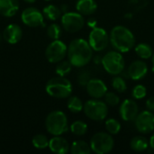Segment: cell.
<instances>
[{
	"mask_svg": "<svg viewBox=\"0 0 154 154\" xmlns=\"http://www.w3.org/2000/svg\"><path fill=\"white\" fill-rule=\"evenodd\" d=\"M2 39H3V34H1V33H0V42L2 41Z\"/></svg>",
	"mask_w": 154,
	"mask_h": 154,
	"instance_id": "cell-41",
	"label": "cell"
},
{
	"mask_svg": "<svg viewBox=\"0 0 154 154\" xmlns=\"http://www.w3.org/2000/svg\"><path fill=\"white\" fill-rule=\"evenodd\" d=\"M112 87L118 93H124L127 89V85L123 77L116 75L112 79Z\"/></svg>",
	"mask_w": 154,
	"mask_h": 154,
	"instance_id": "cell-29",
	"label": "cell"
},
{
	"mask_svg": "<svg viewBox=\"0 0 154 154\" xmlns=\"http://www.w3.org/2000/svg\"><path fill=\"white\" fill-rule=\"evenodd\" d=\"M101 64L107 73L114 76L122 74L125 67L124 56L118 51H111L106 53L102 58Z\"/></svg>",
	"mask_w": 154,
	"mask_h": 154,
	"instance_id": "cell-5",
	"label": "cell"
},
{
	"mask_svg": "<svg viewBox=\"0 0 154 154\" xmlns=\"http://www.w3.org/2000/svg\"><path fill=\"white\" fill-rule=\"evenodd\" d=\"M69 152L72 154H89L92 151L90 144L85 141H76L71 144Z\"/></svg>",
	"mask_w": 154,
	"mask_h": 154,
	"instance_id": "cell-22",
	"label": "cell"
},
{
	"mask_svg": "<svg viewBox=\"0 0 154 154\" xmlns=\"http://www.w3.org/2000/svg\"><path fill=\"white\" fill-rule=\"evenodd\" d=\"M110 42L116 51L122 53L130 51L135 46V37L134 33L125 26L116 25L110 32Z\"/></svg>",
	"mask_w": 154,
	"mask_h": 154,
	"instance_id": "cell-2",
	"label": "cell"
},
{
	"mask_svg": "<svg viewBox=\"0 0 154 154\" xmlns=\"http://www.w3.org/2000/svg\"><path fill=\"white\" fill-rule=\"evenodd\" d=\"M19 6V0H0V14L12 17L18 12Z\"/></svg>",
	"mask_w": 154,
	"mask_h": 154,
	"instance_id": "cell-18",
	"label": "cell"
},
{
	"mask_svg": "<svg viewBox=\"0 0 154 154\" xmlns=\"http://www.w3.org/2000/svg\"><path fill=\"white\" fill-rule=\"evenodd\" d=\"M48 148L53 153L66 154L69 152L70 145L65 138L61 137L60 135H57L50 140Z\"/></svg>",
	"mask_w": 154,
	"mask_h": 154,
	"instance_id": "cell-17",
	"label": "cell"
},
{
	"mask_svg": "<svg viewBox=\"0 0 154 154\" xmlns=\"http://www.w3.org/2000/svg\"><path fill=\"white\" fill-rule=\"evenodd\" d=\"M61 13L62 12H61L60 8L54 5H48L42 10V14H43L44 17L51 21L58 20L60 17H61Z\"/></svg>",
	"mask_w": 154,
	"mask_h": 154,
	"instance_id": "cell-21",
	"label": "cell"
},
{
	"mask_svg": "<svg viewBox=\"0 0 154 154\" xmlns=\"http://www.w3.org/2000/svg\"><path fill=\"white\" fill-rule=\"evenodd\" d=\"M68 60L73 67L82 68L88 65L93 57V50L88 42L82 38L74 39L68 46Z\"/></svg>",
	"mask_w": 154,
	"mask_h": 154,
	"instance_id": "cell-1",
	"label": "cell"
},
{
	"mask_svg": "<svg viewBox=\"0 0 154 154\" xmlns=\"http://www.w3.org/2000/svg\"><path fill=\"white\" fill-rule=\"evenodd\" d=\"M45 1H51V0H45Z\"/></svg>",
	"mask_w": 154,
	"mask_h": 154,
	"instance_id": "cell-42",
	"label": "cell"
},
{
	"mask_svg": "<svg viewBox=\"0 0 154 154\" xmlns=\"http://www.w3.org/2000/svg\"><path fill=\"white\" fill-rule=\"evenodd\" d=\"M150 146V143L148 140L142 135H138L134 137L130 142V147L132 150L137 152H142L146 151Z\"/></svg>",
	"mask_w": 154,
	"mask_h": 154,
	"instance_id": "cell-20",
	"label": "cell"
},
{
	"mask_svg": "<svg viewBox=\"0 0 154 154\" xmlns=\"http://www.w3.org/2000/svg\"><path fill=\"white\" fill-rule=\"evenodd\" d=\"M83 106H84V104L82 103V101L79 97H78L76 96H72V97H69L68 103H67V107L71 113L78 114V113L81 112L83 110Z\"/></svg>",
	"mask_w": 154,
	"mask_h": 154,
	"instance_id": "cell-24",
	"label": "cell"
},
{
	"mask_svg": "<svg viewBox=\"0 0 154 154\" xmlns=\"http://www.w3.org/2000/svg\"><path fill=\"white\" fill-rule=\"evenodd\" d=\"M148 73V65L143 60L133 61L127 69V75L133 80H140L143 79Z\"/></svg>",
	"mask_w": 154,
	"mask_h": 154,
	"instance_id": "cell-15",
	"label": "cell"
},
{
	"mask_svg": "<svg viewBox=\"0 0 154 154\" xmlns=\"http://www.w3.org/2000/svg\"><path fill=\"white\" fill-rule=\"evenodd\" d=\"M72 64L69 62V60H61L60 62H58V65L56 67V74L58 76L60 77H65L68 74L70 73L71 69H72Z\"/></svg>",
	"mask_w": 154,
	"mask_h": 154,
	"instance_id": "cell-26",
	"label": "cell"
},
{
	"mask_svg": "<svg viewBox=\"0 0 154 154\" xmlns=\"http://www.w3.org/2000/svg\"><path fill=\"white\" fill-rule=\"evenodd\" d=\"M152 65H153V69H154V53L152 56Z\"/></svg>",
	"mask_w": 154,
	"mask_h": 154,
	"instance_id": "cell-40",
	"label": "cell"
},
{
	"mask_svg": "<svg viewBox=\"0 0 154 154\" xmlns=\"http://www.w3.org/2000/svg\"><path fill=\"white\" fill-rule=\"evenodd\" d=\"M76 9L82 15H91L97 11V5L95 0H78Z\"/></svg>",
	"mask_w": 154,
	"mask_h": 154,
	"instance_id": "cell-19",
	"label": "cell"
},
{
	"mask_svg": "<svg viewBox=\"0 0 154 154\" xmlns=\"http://www.w3.org/2000/svg\"><path fill=\"white\" fill-rule=\"evenodd\" d=\"M104 98L107 106H116L120 103V98L118 95L115 92H106Z\"/></svg>",
	"mask_w": 154,
	"mask_h": 154,
	"instance_id": "cell-32",
	"label": "cell"
},
{
	"mask_svg": "<svg viewBox=\"0 0 154 154\" xmlns=\"http://www.w3.org/2000/svg\"><path fill=\"white\" fill-rule=\"evenodd\" d=\"M119 114L121 118L125 122L134 121L139 114V106L133 99H125L120 105Z\"/></svg>",
	"mask_w": 154,
	"mask_h": 154,
	"instance_id": "cell-13",
	"label": "cell"
},
{
	"mask_svg": "<svg viewBox=\"0 0 154 154\" xmlns=\"http://www.w3.org/2000/svg\"><path fill=\"white\" fill-rule=\"evenodd\" d=\"M23 1H24L25 3H28V4H33L36 0H23Z\"/></svg>",
	"mask_w": 154,
	"mask_h": 154,
	"instance_id": "cell-39",
	"label": "cell"
},
{
	"mask_svg": "<svg viewBox=\"0 0 154 154\" xmlns=\"http://www.w3.org/2000/svg\"><path fill=\"white\" fill-rule=\"evenodd\" d=\"M115 146L112 134L109 133L98 132L95 134L90 140L91 151L97 154H106L110 152Z\"/></svg>",
	"mask_w": 154,
	"mask_h": 154,
	"instance_id": "cell-7",
	"label": "cell"
},
{
	"mask_svg": "<svg viewBox=\"0 0 154 154\" xmlns=\"http://www.w3.org/2000/svg\"><path fill=\"white\" fill-rule=\"evenodd\" d=\"M134 51H135V53L137 54V56L143 60L150 59V58H152V56L153 54L152 48L149 44L144 43V42L137 44L134 48Z\"/></svg>",
	"mask_w": 154,
	"mask_h": 154,
	"instance_id": "cell-23",
	"label": "cell"
},
{
	"mask_svg": "<svg viewBox=\"0 0 154 154\" xmlns=\"http://www.w3.org/2000/svg\"><path fill=\"white\" fill-rule=\"evenodd\" d=\"M60 8V10H61V12H63L64 14L67 13V12H68V9H69V7H68L67 5H62Z\"/></svg>",
	"mask_w": 154,
	"mask_h": 154,
	"instance_id": "cell-38",
	"label": "cell"
},
{
	"mask_svg": "<svg viewBox=\"0 0 154 154\" xmlns=\"http://www.w3.org/2000/svg\"><path fill=\"white\" fill-rule=\"evenodd\" d=\"M128 5L131 9L140 11L148 5V0H129Z\"/></svg>",
	"mask_w": 154,
	"mask_h": 154,
	"instance_id": "cell-34",
	"label": "cell"
},
{
	"mask_svg": "<svg viewBox=\"0 0 154 154\" xmlns=\"http://www.w3.org/2000/svg\"><path fill=\"white\" fill-rule=\"evenodd\" d=\"M61 33H62V29L57 23H51L47 27V35L52 41L59 40L61 36Z\"/></svg>",
	"mask_w": 154,
	"mask_h": 154,
	"instance_id": "cell-30",
	"label": "cell"
},
{
	"mask_svg": "<svg viewBox=\"0 0 154 154\" xmlns=\"http://www.w3.org/2000/svg\"><path fill=\"white\" fill-rule=\"evenodd\" d=\"M90 79H91V75H90V72L88 70H82L78 75V78H77V81L79 85L81 87H86Z\"/></svg>",
	"mask_w": 154,
	"mask_h": 154,
	"instance_id": "cell-33",
	"label": "cell"
},
{
	"mask_svg": "<svg viewBox=\"0 0 154 154\" xmlns=\"http://www.w3.org/2000/svg\"><path fill=\"white\" fill-rule=\"evenodd\" d=\"M22 22L29 27H43L45 26L43 14L35 7L25 8L21 14Z\"/></svg>",
	"mask_w": 154,
	"mask_h": 154,
	"instance_id": "cell-11",
	"label": "cell"
},
{
	"mask_svg": "<svg viewBox=\"0 0 154 154\" xmlns=\"http://www.w3.org/2000/svg\"><path fill=\"white\" fill-rule=\"evenodd\" d=\"M105 125H106V129L107 133H109L112 135L117 134L121 130V124L119 123L118 120H116L115 118L106 119L105 122Z\"/></svg>",
	"mask_w": 154,
	"mask_h": 154,
	"instance_id": "cell-27",
	"label": "cell"
},
{
	"mask_svg": "<svg viewBox=\"0 0 154 154\" xmlns=\"http://www.w3.org/2000/svg\"><path fill=\"white\" fill-rule=\"evenodd\" d=\"M68 46L60 40H53L45 50V57L51 63H58L65 59Z\"/></svg>",
	"mask_w": 154,
	"mask_h": 154,
	"instance_id": "cell-9",
	"label": "cell"
},
{
	"mask_svg": "<svg viewBox=\"0 0 154 154\" xmlns=\"http://www.w3.org/2000/svg\"><path fill=\"white\" fill-rule=\"evenodd\" d=\"M45 127L47 132L53 135H61L69 130V121L65 113L60 110L51 112L45 119Z\"/></svg>",
	"mask_w": 154,
	"mask_h": 154,
	"instance_id": "cell-4",
	"label": "cell"
},
{
	"mask_svg": "<svg viewBox=\"0 0 154 154\" xmlns=\"http://www.w3.org/2000/svg\"><path fill=\"white\" fill-rule=\"evenodd\" d=\"M83 111L87 117L93 121L99 122L106 118L108 115V106L106 102L93 98L88 100L84 104Z\"/></svg>",
	"mask_w": 154,
	"mask_h": 154,
	"instance_id": "cell-6",
	"label": "cell"
},
{
	"mask_svg": "<svg viewBox=\"0 0 154 154\" xmlns=\"http://www.w3.org/2000/svg\"><path fill=\"white\" fill-rule=\"evenodd\" d=\"M88 94L96 99H100L105 97L107 92V86L100 79H91L86 86Z\"/></svg>",
	"mask_w": 154,
	"mask_h": 154,
	"instance_id": "cell-14",
	"label": "cell"
},
{
	"mask_svg": "<svg viewBox=\"0 0 154 154\" xmlns=\"http://www.w3.org/2000/svg\"><path fill=\"white\" fill-rule=\"evenodd\" d=\"M149 143H150V147H151L152 150H154V133L152 134V135L151 136V139H150Z\"/></svg>",
	"mask_w": 154,
	"mask_h": 154,
	"instance_id": "cell-37",
	"label": "cell"
},
{
	"mask_svg": "<svg viewBox=\"0 0 154 154\" xmlns=\"http://www.w3.org/2000/svg\"><path fill=\"white\" fill-rule=\"evenodd\" d=\"M23 36V31L20 25L16 23H10L3 32V39L10 44L19 42Z\"/></svg>",
	"mask_w": 154,
	"mask_h": 154,
	"instance_id": "cell-16",
	"label": "cell"
},
{
	"mask_svg": "<svg viewBox=\"0 0 154 154\" xmlns=\"http://www.w3.org/2000/svg\"><path fill=\"white\" fill-rule=\"evenodd\" d=\"M47 94L52 97L64 99L69 97L72 93V84L65 77H54L48 80L45 86Z\"/></svg>",
	"mask_w": 154,
	"mask_h": 154,
	"instance_id": "cell-3",
	"label": "cell"
},
{
	"mask_svg": "<svg viewBox=\"0 0 154 154\" xmlns=\"http://www.w3.org/2000/svg\"><path fill=\"white\" fill-rule=\"evenodd\" d=\"M49 142H50V140L44 134H37L32 140L33 147H35L36 149H39V150H43V149L48 148Z\"/></svg>",
	"mask_w": 154,
	"mask_h": 154,
	"instance_id": "cell-28",
	"label": "cell"
},
{
	"mask_svg": "<svg viewBox=\"0 0 154 154\" xmlns=\"http://www.w3.org/2000/svg\"><path fill=\"white\" fill-rule=\"evenodd\" d=\"M62 28L68 32H77L85 25V19L79 12H67L61 15Z\"/></svg>",
	"mask_w": 154,
	"mask_h": 154,
	"instance_id": "cell-10",
	"label": "cell"
},
{
	"mask_svg": "<svg viewBox=\"0 0 154 154\" xmlns=\"http://www.w3.org/2000/svg\"><path fill=\"white\" fill-rule=\"evenodd\" d=\"M88 43L95 51H102L107 48L110 37L107 32L101 27H95L88 35Z\"/></svg>",
	"mask_w": 154,
	"mask_h": 154,
	"instance_id": "cell-8",
	"label": "cell"
},
{
	"mask_svg": "<svg viewBox=\"0 0 154 154\" xmlns=\"http://www.w3.org/2000/svg\"><path fill=\"white\" fill-rule=\"evenodd\" d=\"M146 107L148 110L152 111V112H154V96L152 97H150L147 100H146Z\"/></svg>",
	"mask_w": 154,
	"mask_h": 154,
	"instance_id": "cell-35",
	"label": "cell"
},
{
	"mask_svg": "<svg viewBox=\"0 0 154 154\" xmlns=\"http://www.w3.org/2000/svg\"><path fill=\"white\" fill-rule=\"evenodd\" d=\"M87 24H88V27H90V28L93 29V28L97 27V21L96 19H94V18H89V19L88 20Z\"/></svg>",
	"mask_w": 154,
	"mask_h": 154,
	"instance_id": "cell-36",
	"label": "cell"
},
{
	"mask_svg": "<svg viewBox=\"0 0 154 154\" xmlns=\"http://www.w3.org/2000/svg\"><path fill=\"white\" fill-rule=\"evenodd\" d=\"M135 127L142 134H150L154 131V113L144 110L138 114L134 120Z\"/></svg>",
	"mask_w": 154,
	"mask_h": 154,
	"instance_id": "cell-12",
	"label": "cell"
},
{
	"mask_svg": "<svg viewBox=\"0 0 154 154\" xmlns=\"http://www.w3.org/2000/svg\"><path fill=\"white\" fill-rule=\"evenodd\" d=\"M132 95H133V97L135 99H143L147 95V88L143 85H141V84L136 85L132 91Z\"/></svg>",
	"mask_w": 154,
	"mask_h": 154,
	"instance_id": "cell-31",
	"label": "cell"
},
{
	"mask_svg": "<svg viewBox=\"0 0 154 154\" xmlns=\"http://www.w3.org/2000/svg\"><path fill=\"white\" fill-rule=\"evenodd\" d=\"M69 129L73 134L77 136H82L85 135L88 132V125L83 121L78 120L71 124Z\"/></svg>",
	"mask_w": 154,
	"mask_h": 154,
	"instance_id": "cell-25",
	"label": "cell"
}]
</instances>
